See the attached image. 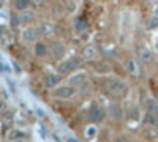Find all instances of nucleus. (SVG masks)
<instances>
[{
    "mask_svg": "<svg viewBox=\"0 0 158 142\" xmlns=\"http://www.w3.org/2000/svg\"><path fill=\"white\" fill-rule=\"evenodd\" d=\"M97 47L94 44H85L82 49H81V55L84 57V60H95L97 59Z\"/></svg>",
    "mask_w": 158,
    "mask_h": 142,
    "instance_id": "12",
    "label": "nucleus"
},
{
    "mask_svg": "<svg viewBox=\"0 0 158 142\" xmlns=\"http://www.w3.org/2000/svg\"><path fill=\"white\" fill-rule=\"evenodd\" d=\"M84 57L82 55H73L70 59H62L60 63L57 65V73L62 74V76H68V74H73L74 71L81 70L84 67Z\"/></svg>",
    "mask_w": 158,
    "mask_h": 142,
    "instance_id": "2",
    "label": "nucleus"
},
{
    "mask_svg": "<svg viewBox=\"0 0 158 142\" xmlns=\"http://www.w3.org/2000/svg\"><path fill=\"white\" fill-rule=\"evenodd\" d=\"M44 3V0H32V5L33 6H41Z\"/></svg>",
    "mask_w": 158,
    "mask_h": 142,
    "instance_id": "25",
    "label": "nucleus"
},
{
    "mask_svg": "<svg viewBox=\"0 0 158 142\" xmlns=\"http://www.w3.org/2000/svg\"><path fill=\"white\" fill-rule=\"evenodd\" d=\"M35 19V11H27V10H24L21 14H19V22L21 24H29V22H32Z\"/></svg>",
    "mask_w": 158,
    "mask_h": 142,
    "instance_id": "19",
    "label": "nucleus"
},
{
    "mask_svg": "<svg viewBox=\"0 0 158 142\" xmlns=\"http://www.w3.org/2000/svg\"><path fill=\"white\" fill-rule=\"evenodd\" d=\"M40 29L38 27H29V29H25L22 32V40L25 43H35L38 38H40Z\"/></svg>",
    "mask_w": 158,
    "mask_h": 142,
    "instance_id": "9",
    "label": "nucleus"
},
{
    "mask_svg": "<svg viewBox=\"0 0 158 142\" xmlns=\"http://www.w3.org/2000/svg\"><path fill=\"white\" fill-rule=\"evenodd\" d=\"M106 117H108L106 109H104L101 104H98L97 101L92 103L90 109H89V120H90L92 123H101Z\"/></svg>",
    "mask_w": 158,
    "mask_h": 142,
    "instance_id": "3",
    "label": "nucleus"
},
{
    "mask_svg": "<svg viewBox=\"0 0 158 142\" xmlns=\"http://www.w3.org/2000/svg\"><path fill=\"white\" fill-rule=\"evenodd\" d=\"M127 117H128V120H133V122H141V109H139V106H136V104H133L130 108V111L125 114Z\"/></svg>",
    "mask_w": 158,
    "mask_h": 142,
    "instance_id": "15",
    "label": "nucleus"
},
{
    "mask_svg": "<svg viewBox=\"0 0 158 142\" xmlns=\"http://www.w3.org/2000/svg\"><path fill=\"white\" fill-rule=\"evenodd\" d=\"M30 5H32V0H15V8L19 11L27 10Z\"/></svg>",
    "mask_w": 158,
    "mask_h": 142,
    "instance_id": "20",
    "label": "nucleus"
},
{
    "mask_svg": "<svg viewBox=\"0 0 158 142\" xmlns=\"http://www.w3.org/2000/svg\"><path fill=\"white\" fill-rule=\"evenodd\" d=\"M62 79H63V76L59 74V73H56V74H48V76H46V85H48L49 88L57 87V85L62 82Z\"/></svg>",
    "mask_w": 158,
    "mask_h": 142,
    "instance_id": "14",
    "label": "nucleus"
},
{
    "mask_svg": "<svg viewBox=\"0 0 158 142\" xmlns=\"http://www.w3.org/2000/svg\"><path fill=\"white\" fill-rule=\"evenodd\" d=\"M49 54V47H48V44L46 43H36L35 44V55L36 57H46Z\"/></svg>",
    "mask_w": 158,
    "mask_h": 142,
    "instance_id": "18",
    "label": "nucleus"
},
{
    "mask_svg": "<svg viewBox=\"0 0 158 142\" xmlns=\"http://www.w3.org/2000/svg\"><path fill=\"white\" fill-rule=\"evenodd\" d=\"M144 108H146L147 112L153 114L155 117L158 119V101H155V99H146V103H144Z\"/></svg>",
    "mask_w": 158,
    "mask_h": 142,
    "instance_id": "17",
    "label": "nucleus"
},
{
    "mask_svg": "<svg viewBox=\"0 0 158 142\" xmlns=\"http://www.w3.org/2000/svg\"><path fill=\"white\" fill-rule=\"evenodd\" d=\"M155 51H158V38L155 40Z\"/></svg>",
    "mask_w": 158,
    "mask_h": 142,
    "instance_id": "26",
    "label": "nucleus"
},
{
    "mask_svg": "<svg viewBox=\"0 0 158 142\" xmlns=\"http://www.w3.org/2000/svg\"><path fill=\"white\" fill-rule=\"evenodd\" d=\"M142 137L147 140H158V126L156 125H146L142 131Z\"/></svg>",
    "mask_w": 158,
    "mask_h": 142,
    "instance_id": "11",
    "label": "nucleus"
},
{
    "mask_svg": "<svg viewBox=\"0 0 158 142\" xmlns=\"http://www.w3.org/2000/svg\"><path fill=\"white\" fill-rule=\"evenodd\" d=\"M100 85H101V92L112 101H122L123 98L128 96L130 92L128 84L120 77H104V79H101Z\"/></svg>",
    "mask_w": 158,
    "mask_h": 142,
    "instance_id": "1",
    "label": "nucleus"
},
{
    "mask_svg": "<svg viewBox=\"0 0 158 142\" xmlns=\"http://www.w3.org/2000/svg\"><path fill=\"white\" fill-rule=\"evenodd\" d=\"M155 16H158V5H156V8H155Z\"/></svg>",
    "mask_w": 158,
    "mask_h": 142,
    "instance_id": "27",
    "label": "nucleus"
},
{
    "mask_svg": "<svg viewBox=\"0 0 158 142\" xmlns=\"http://www.w3.org/2000/svg\"><path fill=\"white\" fill-rule=\"evenodd\" d=\"M156 68H158V65H156Z\"/></svg>",
    "mask_w": 158,
    "mask_h": 142,
    "instance_id": "29",
    "label": "nucleus"
},
{
    "mask_svg": "<svg viewBox=\"0 0 158 142\" xmlns=\"http://www.w3.org/2000/svg\"><path fill=\"white\" fill-rule=\"evenodd\" d=\"M40 33H41V35H44V36H49L51 33H54V24H52V22H48V21H43L41 24H40Z\"/></svg>",
    "mask_w": 158,
    "mask_h": 142,
    "instance_id": "16",
    "label": "nucleus"
},
{
    "mask_svg": "<svg viewBox=\"0 0 158 142\" xmlns=\"http://www.w3.org/2000/svg\"><path fill=\"white\" fill-rule=\"evenodd\" d=\"M87 82V73L85 71H76L70 79H68V84L74 85V87H81L82 84Z\"/></svg>",
    "mask_w": 158,
    "mask_h": 142,
    "instance_id": "10",
    "label": "nucleus"
},
{
    "mask_svg": "<svg viewBox=\"0 0 158 142\" xmlns=\"http://www.w3.org/2000/svg\"><path fill=\"white\" fill-rule=\"evenodd\" d=\"M49 52L52 54V57H54L56 60H62V59L65 57V54H67V46H65L62 41L56 40V41H52V43H51Z\"/></svg>",
    "mask_w": 158,
    "mask_h": 142,
    "instance_id": "8",
    "label": "nucleus"
},
{
    "mask_svg": "<svg viewBox=\"0 0 158 142\" xmlns=\"http://www.w3.org/2000/svg\"><path fill=\"white\" fill-rule=\"evenodd\" d=\"M57 2H60V3H67V0H57Z\"/></svg>",
    "mask_w": 158,
    "mask_h": 142,
    "instance_id": "28",
    "label": "nucleus"
},
{
    "mask_svg": "<svg viewBox=\"0 0 158 142\" xmlns=\"http://www.w3.org/2000/svg\"><path fill=\"white\" fill-rule=\"evenodd\" d=\"M85 30H87V22L82 21V19H77L74 22V32L76 33H84Z\"/></svg>",
    "mask_w": 158,
    "mask_h": 142,
    "instance_id": "21",
    "label": "nucleus"
},
{
    "mask_svg": "<svg viewBox=\"0 0 158 142\" xmlns=\"http://www.w3.org/2000/svg\"><path fill=\"white\" fill-rule=\"evenodd\" d=\"M106 114H108V117H109L112 122H122L123 117H125V112H123L122 106L118 104V101L109 103L108 108H106Z\"/></svg>",
    "mask_w": 158,
    "mask_h": 142,
    "instance_id": "4",
    "label": "nucleus"
},
{
    "mask_svg": "<svg viewBox=\"0 0 158 142\" xmlns=\"http://www.w3.org/2000/svg\"><path fill=\"white\" fill-rule=\"evenodd\" d=\"M138 59H139V62L146 63V65H150V63L153 62V59H155V54H153L152 47H149L147 44H141L138 47Z\"/></svg>",
    "mask_w": 158,
    "mask_h": 142,
    "instance_id": "7",
    "label": "nucleus"
},
{
    "mask_svg": "<svg viewBox=\"0 0 158 142\" xmlns=\"http://www.w3.org/2000/svg\"><path fill=\"white\" fill-rule=\"evenodd\" d=\"M6 111V103L3 99H0V114H3Z\"/></svg>",
    "mask_w": 158,
    "mask_h": 142,
    "instance_id": "24",
    "label": "nucleus"
},
{
    "mask_svg": "<svg viewBox=\"0 0 158 142\" xmlns=\"http://www.w3.org/2000/svg\"><path fill=\"white\" fill-rule=\"evenodd\" d=\"M10 137H11V139H25V134L21 133V131H13V133L10 134Z\"/></svg>",
    "mask_w": 158,
    "mask_h": 142,
    "instance_id": "23",
    "label": "nucleus"
},
{
    "mask_svg": "<svg viewBox=\"0 0 158 142\" xmlns=\"http://www.w3.org/2000/svg\"><path fill=\"white\" fill-rule=\"evenodd\" d=\"M139 60L136 57H128L125 60V71L130 74V77L133 79H139L141 77V65H139Z\"/></svg>",
    "mask_w": 158,
    "mask_h": 142,
    "instance_id": "6",
    "label": "nucleus"
},
{
    "mask_svg": "<svg viewBox=\"0 0 158 142\" xmlns=\"http://www.w3.org/2000/svg\"><path fill=\"white\" fill-rule=\"evenodd\" d=\"M94 70L98 74H111L112 73L111 65H108L106 62H94Z\"/></svg>",
    "mask_w": 158,
    "mask_h": 142,
    "instance_id": "13",
    "label": "nucleus"
},
{
    "mask_svg": "<svg viewBox=\"0 0 158 142\" xmlns=\"http://www.w3.org/2000/svg\"><path fill=\"white\" fill-rule=\"evenodd\" d=\"M77 87L71 85V84H63V85H57L54 88V96L60 98V99H70L76 95V90Z\"/></svg>",
    "mask_w": 158,
    "mask_h": 142,
    "instance_id": "5",
    "label": "nucleus"
},
{
    "mask_svg": "<svg viewBox=\"0 0 158 142\" xmlns=\"http://www.w3.org/2000/svg\"><path fill=\"white\" fill-rule=\"evenodd\" d=\"M147 29L149 30H155V29H158V16H152L150 19H149V22H147Z\"/></svg>",
    "mask_w": 158,
    "mask_h": 142,
    "instance_id": "22",
    "label": "nucleus"
}]
</instances>
